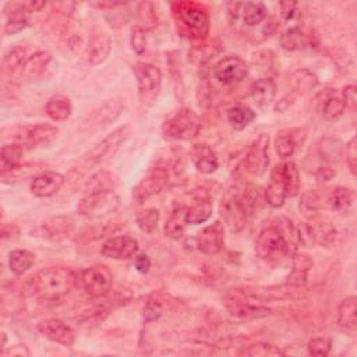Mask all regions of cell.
<instances>
[{
  "label": "cell",
  "instance_id": "cell-1",
  "mask_svg": "<svg viewBox=\"0 0 357 357\" xmlns=\"http://www.w3.org/2000/svg\"><path fill=\"white\" fill-rule=\"evenodd\" d=\"M80 278L66 267H49L29 278L27 289L31 296L42 301H58L71 293Z\"/></svg>",
  "mask_w": 357,
  "mask_h": 357
},
{
  "label": "cell",
  "instance_id": "cell-2",
  "mask_svg": "<svg viewBox=\"0 0 357 357\" xmlns=\"http://www.w3.org/2000/svg\"><path fill=\"white\" fill-rule=\"evenodd\" d=\"M260 191L256 186H247L245 188L232 187L222 197L219 212L226 226L234 232H242L258 207Z\"/></svg>",
  "mask_w": 357,
  "mask_h": 357
},
{
  "label": "cell",
  "instance_id": "cell-3",
  "mask_svg": "<svg viewBox=\"0 0 357 357\" xmlns=\"http://www.w3.org/2000/svg\"><path fill=\"white\" fill-rule=\"evenodd\" d=\"M129 136H130L129 125L122 126V127L116 129L114 132H112V134H109L99 144H97L88 153L84 155L83 160L74 167L70 176L74 180H77L78 177L87 175L90 171H93L98 165H102L106 161H109L110 158L114 156V153L119 151V148L122 147V144L127 140Z\"/></svg>",
  "mask_w": 357,
  "mask_h": 357
},
{
  "label": "cell",
  "instance_id": "cell-4",
  "mask_svg": "<svg viewBox=\"0 0 357 357\" xmlns=\"http://www.w3.org/2000/svg\"><path fill=\"white\" fill-rule=\"evenodd\" d=\"M296 253V246L285 233L275 226L265 227L260 232L256 242V254L267 262H278Z\"/></svg>",
  "mask_w": 357,
  "mask_h": 357
},
{
  "label": "cell",
  "instance_id": "cell-5",
  "mask_svg": "<svg viewBox=\"0 0 357 357\" xmlns=\"http://www.w3.org/2000/svg\"><path fill=\"white\" fill-rule=\"evenodd\" d=\"M121 207V198L112 188L88 190L77 206V211L82 217L97 219L108 217Z\"/></svg>",
  "mask_w": 357,
  "mask_h": 357
},
{
  "label": "cell",
  "instance_id": "cell-6",
  "mask_svg": "<svg viewBox=\"0 0 357 357\" xmlns=\"http://www.w3.org/2000/svg\"><path fill=\"white\" fill-rule=\"evenodd\" d=\"M336 227L328 217L314 214L307 218L304 223H301L296 236L300 243L308 245H319L323 247L331 246L336 239Z\"/></svg>",
  "mask_w": 357,
  "mask_h": 357
},
{
  "label": "cell",
  "instance_id": "cell-7",
  "mask_svg": "<svg viewBox=\"0 0 357 357\" xmlns=\"http://www.w3.org/2000/svg\"><path fill=\"white\" fill-rule=\"evenodd\" d=\"M162 130L168 138L190 141L200 134L201 121L190 108H180L168 116Z\"/></svg>",
  "mask_w": 357,
  "mask_h": 357
},
{
  "label": "cell",
  "instance_id": "cell-8",
  "mask_svg": "<svg viewBox=\"0 0 357 357\" xmlns=\"http://www.w3.org/2000/svg\"><path fill=\"white\" fill-rule=\"evenodd\" d=\"M173 12L187 32L195 39H204L210 34V16L207 10L193 2L173 5Z\"/></svg>",
  "mask_w": 357,
  "mask_h": 357
},
{
  "label": "cell",
  "instance_id": "cell-9",
  "mask_svg": "<svg viewBox=\"0 0 357 357\" xmlns=\"http://www.w3.org/2000/svg\"><path fill=\"white\" fill-rule=\"evenodd\" d=\"M143 105H152L162 88V71L151 63H137L133 69Z\"/></svg>",
  "mask_w": 357,
  "mask_h": 357
},
{
  "label": "cell",
  "instance_id": "cell-10",
  "mask_svg": "<svg viewBox=\"0 0 357 357\" xmlns=\"http://www.w3.org/2000/svg\"><path fill=\"white\" fill-rule=\"evenodd\" d=\"M59 134V130L52 125H25L16 130L13 136V143H17L24 148V151H31L52 144Z\"/></svg>",
  "mask_w": 357,
  "mask_h": 357
},
{
  "label": "cell",
  "instance_id": "cell-11",
  "mask_svg": "<svg viewBox=\"0 0 357 357\" xmlns=\"http://www.w3.org/2000/svg\"><path fill=\"white\" fill-rule=\"evenodd\" d=\"M80 284L86 293L93 299H99L110 293L113 285V275L105 265H94L78 273Z\"/></svg>",
  "mask_w": 357,
  "mask_h": 357
},
{
  "label": "cell",
  "instance_id": "cell-12",
  "mask_svg": "<svg viewBox=\"0 0 357 357\" xmlns=\"http://www.w3.org/2000/svg\"><path fill=\"white\" fill-rule=\"evenodd\" d=\"M171 169L167 165L156 167L134 187L133 197L138 204L145 203L151 197L160 194L171 184Z\"/></svg>",
  "mask_w": 357,
  "mask_h": 357
},
{
  "label": "cell",
  "instance_id": "cell-13",
  "mask_svg": "<svg viewBox=\"0 0 357 357\" xmlns=\"http://www.w3.org/2000/svg\"><path fill=\"white\" fill-rule=\"evenodd\" d=\"M269 137L268 134H260L246 152L243 167L245 171L254 176H262L269 167Z\"/></svg>",
  "mask_w": 357,
  "mask_h": 357
},
{
  "label": "cell",
  "instance_id": "cell-14",
  "mask_svg": "<svg viewBox=\"0 0 357 357\" xmlns=\"http://www.w3.org/2000/svg\"><path fill=\"white\" fill-rule=\"evenodd\" d=\"M247 64L239 56H226L214 66V77L223 86H233L243 82L247 75Z\"/></svg>",
  "mask_w": 357,
  "mask_h": 357
},
{
  "label": "cell",
  "instance_id": "cell-15",
  "mask_svg": "<svg viewBox=\"0 0 357 357\" xmlns=\"http://www.w3.org/2000/svg\"><path fill=\"white\" fill-rule=\"evenodd\" d=\"M225 306L227 311L236 317V319H243V320H253V319H261L271 312L268 307L253 304L246 295L239 292L237 295H232L226 297Z\"/></svg>",
  "mask_w": 357,
  "mask_h": 357
},
{
  "label": "cell",
  "instance_id": "cell-16",
  "mask_svg": "<svg viewBox=\"0 0 357 357\" xmlns=\"http://www.w3.org/2000/svg\"><path fill=\"white\" fill-rule=\"evenodd\" d=\"M197 249L207 256L219 254L225 247V227L221 221L204 227L195 237Z\"/></svg>",
  "mask_w": 357,
  "mask_h": 357
},
{
  "label": "cell",
  "instance_id": "cell-17",
  "mask_svg": "<svg viewBox=\"0 0 357 357\" xmlns=\"http://www.w3.org/2000/svg\"><path fill=\"white\" fill-rule=\"evenodd\" d=\"M101 253L112 260H130L138 253V242L129 234L110 237L102 245Z\"/></svg>",
  "mask_w": 357,
  "mask_h": 357
},
{
  "label": "cell",
  "instance_id": "cell-18",
  "mask_svg": "<svg viewBox=\"0 0 357 357\" xmlns=\"http://www.w3.org/2000/svg\"><path fill=\"white\" fill-rule=\"evenodd\" d=\"M315 105L319 112L321 113L323 119H325L327 122H336L343 116L346 112V105L345 101L336 90L328 88L323 93H320L315 98Z\"/></svg>",
  "mask_w": 357,
  "mask_h": 357
},
{
  "label": "cell",
  "instance_id": "cell-19",
  "mask_svg": "<svg viewBox=\"0 0 357 357\" xmlns=\"http://www.w3.org/2000/svg\"><path fill=\"white\" fill-rule=\"evenodd\" d=\"M38 331L47 339L59 343L62 346H73L75 342L74 330L64 321L58 319H49L38 325Z\"/></svg>",
  "mask_w": 357,
  "mask_h": 357
},
{
  "label": "cell",
  "instance_id": "cell-20",
  "mask_svg": "<svg viewBox=\"0 0 357 357\" xmlns=\"http://www.w3.org/2000/svg\"><path fill=\"white\" fill-rule=\"evenodd\" d=\"M271 180L284 187L286 197H296L300 191V173L295 162L276 165L271 172Z\"/></svg>",
  "mask_w": 357,
  "mask_h": 357
},
{
  "label": "cell",
  "instance_id": "cell-21",
  "mask_svg": "<svg viewBox=\"0 0 357 357\" xmlns=\"http://www.w3.org/2000/svg\"><path fill=\"white\" fill-rule=\"evenodd\" d=\"M66 177L58 172H44L36 175L31 182V193L35 197L47 198L55 195L64 184Z\"/></svg>",
  "mask_w": 357,
  "mask_h": 357
},
{
  "label": "cell",
  "instance_id": "cell-22",
  "mask_svg": "<svg viewBox=\"0 0 357 357\" xmlns=\"http://www.w3.org/2000/svg\"><path fill=\"white\" fill-rule=\"evenodd\" d=\"M110 51H112L110 38L103 31L95 29L88 39V45L86 49V58L88 63L91 64L103 63L110 55Z\"/></svg>",
  "mask_w": 357,
  "mask_h": 357
},
{
  "label": "cell",
  "instance_id": "cell-23",
  "mask_svg": "<svg viewBox=\"0 0 357 357\" xmlns=\"http://www.w3.org/2000/svg\"><path fill=\"white\" fill-rule=\"evenodd\" d=\"M191 161L195 169L204 175H212L219 168V161L215 151L207 144H195L193 147Z\"/></svg>",
  "mask_w": 357,
  "mask_h": 357
},
{
  "label": "cell",
  "instance_id": "cell-24",
  "mask_svg": "<svg viewBox=\"0 0 357 357\" xmlns=\"http://www.w3.org/2000/svg\"><path fill=\"white\" fill-rule=\"evenodd\" d=\"M214 211L211 197L206 193H200L194 197L190 207H187V222L190 225H200L207 222Z\"/></svg>",
  "mask_w": 357,
  "mask_h": 357
},
{
  "label": "cell",
  "instance_id": "cell-25",
  "mask_svg": "<svg viewBox=\"0 0 357 357\" xmlns=\"http://www.w3.org/2000/svg\"><path fill=\"white\" fill-rule=\"evenodd\" d=\"M306 133L304 129H293V130H282L278 133L275 138V149L276 153L280 155L282 160L291 158L296 148L303 144L306 137H300V134Z\"/></svg>",
  "mask_w": 357,
  "mask_h": 357
},
{
  "label": "cell",
  "instance_id": "cell-26",
  "mask_svg": "<svg viewBox=\"0 0 357 357\" xmlns=\"http://www.w3.org/2000/svg\"><path fill=\"white\" fill-rule=\"evenodd\" d=\"M5 14L8 21L5 24V34L14 35L23 29H25L29 24L28 12L24 9L23 3H8L5 9Z\"/></svg>",
  "mask_w": 357,
  "mask_h": 357
},
{
  "label": "cell",
  "instance_id": "cell-27",
  "mask_svg": "<svg viewBox=\"0 0 357 357\" xmlns=\"http://www.w3.org/2000/svg\"><path fill=\"white\" fill-rule=\"evenodd\" d=\"M314 265V261L308 254H293V268L288 276V282L295 288H301L307 284L308 273Z\"/></svg>",
  "mask_w": 357,
  "mask_h": 357
},
{
  "label": "cell",
  "instance_id": "cell-28",
  "mask_svg": "<svg viewBox=\"0 0 357 357\" xmlns=\"http://www.w3.org/2000/svg\"><path fill=\"white\" fill-rule=\"evenodd\" d=\"M187 225V207L177 206L173 208L165 223V234L172 241H180L186 233Z\"/></svg>",
  "mask_w": 357,
  "mask_h": 357
},
{
  "label": "cell",
  "instance_id": "cell-29",
  "mask_svg": "<svg viewBox=\"0 0 357 357\" xmlns=\"http://www.w3.org/2000/svg\"><path fill=\"white\" fill-rule=\"evenodd\" d=\"M356 311H357L356 296L346 297L345 300L341 301L339 308H338V324L343 331H346L349 334H354L357 330Z\"/></svg>",
  "mask_w": 357,
  "mask_h": 357
},
{
  "label": "cell",
  "instance_id": "cell-30",
  "mask_svg": "<svg viewBox=\"0 0 357 357\" xmlns=\"http://www.w3.org/2000/svg\"><path fill=\"white\" fill-rule=\"evenodd\" d=\"M250 94L253 101L257 103L260 108H267L269 106L276 95V86L271 80V78H261L253 83L250 88Z\"/></svg>",
  "mask_w": 357,
  "mask_h": 357
},
{
  "label": "cell",
  "instance_id": "cell-31",
  "mask_svg": "<svg viewBox=\"0 0 357 357\" xmlns=\"http://www.w3.org/2000/svg\"><path fill=\"white\" fill-rule=\"evenodd\" d=\"M125 102H122V99H110L94 113V123L101 127L108 126L109 123H113L116 119L122 114Z\"/></svg>",
  "mask_w": 357,
  "mask_h": 357
},
{
  "label": "cell",
  "instance_id": "cell-32",
  "mask_svg": "<svg viewBox=\"0 0 357 357\" xmlns=\"http://www.w3.org/2000/svg\"><path fill=\"white\" fill-rule=\"evenodd\" d=\"M354 203V191L349 187H336L331 191L328 197L330 208L338 214L350 212Z\"/></svg>",
  "mask_w": 357,
  "mask_h": 357
},
{
  "label": "cell",
  "instance_id": "cell-33",
  "mask_svg": "<svg viewBox=\"0 0 357 357\" xmlns=\"http://www.w3.org/2000/svg\"><path fill=\"white\" fill-rule=\"evenodd\" d=\"M256 119V112L243 103H237L227 110V122L234 130H245Z\"/></svg>",
  "mask_w": 357,
  "mask_h": 357
},
{
  "label": "cell",
  "instance_id": "cell-34",
  "mask_svg": "<svg viewBox=\"0 0 357 357\" xmlns=\"http://www.w3.org/2000/svg\"><path fill=\"white\" fill-rule=\"evenodd\" d=\"M45 112L53 122H64L71 116L73 106L70 99L66 95L59 94V95H53L48 101L45 106Z\"/></svg>",
  "mask_w": 357,
  "mask_h": 357
},
{
  "label": "cell",
  "instance_id": "cell-35",
  "mask_svg": "<svg viewBox=\"0 0 357 357\" xmlns=\"http://www.w3.org/2000/svg\"><path fill=\"white\" fill-rule=\"evenodd\" d=\"M51 60H52V55L49 52H45V51L36 52L28 58L24 67L21 69V74L27 78H35L47 69V66L51 63Z\"/></svg>",
  "mask_w": 357,
  "mask_h": 357
},
{
  "label": "cell",
  "instance_id": "cell-36",
  "mask_svg": "<svg viewBox=\"0 0 357 357\" xmlns=\"http://www.w3.org/2000/svg\"><path fill=\"white\" fill-rule=\"evenodd\" d=\"M73 230V222L67 217H56L44 223V233L51 239L59 241L69 236Z\"/></svg>",
  "mask_w": 357,
  "mask_h": 357
},
{
  "label": "cell",
  "instance_id": "cell-37",
  "mask_svg": "<svg viewBox=\"0 0 357 357\" xmlns=\"http://www.w3.org/2000/svg\"><path fill=\"white\" fill-rule=\"evenodd\" d=\"M24 152V148L17 143L12 141L9 144H5L2 147V153H0V168H2V171H8L19 165Z\"/></svg>",
  "mask_w": 357,
  "mask_h": 357
},
{
  "label": "cell",
  "instance_id": "cell-38",
  "mask_svg": "<svg viewBox=\"0 0 357 357\" xmlns=\"http://www.w3.org/2000/svg\"><path fill=\"white\" fill-rule=\"evenodd\" d=\"M32 264H34V254L28 250H13L9 254L10 271L17 276L24 275L32 267Z\"/></svg>",
  "mask_w": 357,
  "mask_h": 357
},
{
  "label": "cell",
  "instance_id": "cell-39",
  "mask_svg": "<svg viewBox=\"0 0 357 357\" xmlns=\"http://www.w3.org/2000/svg\"><path fill=\"white\" fill-rule=\"evenodd\" d=\"M320 155L323 156V160L335 164V162H341L342 158L345 155V147L341 141L334 140V138H325L321 141L320 147H319Z\"/></svg>",
  "mask_w": 357,
  "mask_h": 357
},
{
  "label": "cell",
  "instance_id": "cell-40",
  "mask_svg": "<svg viewBox=\"0 0 357 357\" xmlns=\"http://www.w3.org/2000/svg\"><path fill=\"white\" fill-rule=\"evenodd\" d=\"M137 19L138 27L147 31H153L158 25V14L155 6L151 2H141L137 5Z\"/></svg>",
  "mask_w": 357,
  "mask_h": 357
},
{
  "label": "cell",
  "instance_id": "cell-41",
  "mask_svg": "<svg viewBox=\"0 0 357 357\" xmlns=\"http://www.w3.org/2000/svg\"><path fill=\"white\" fill-rule=\"evenodd\" d=\"M267 16V8L261 2H250L243 5V21L247 27H256L261 24Z\"/></svg>",
  "mask_w": 357,
  "mask_h": 357
},
{
  "label": "cell",
  "instance_id": "cell-42",
  "mask_svg": "<svg viewBox=\"0 0 357 357\" xmlns=\"http://www.w3.org/2000/svg\"><path fill=\"white\" fill-rule=\"evenodd\" d=\"M306 44V35L299 27H292L281 35V47L285 51H299Z\"/></svg>",
  "mask_w": 357,
  "mask_h": 357
},
{
  "label": "cell",
  "instance_id": "cell-43",
  "mask_svg": "<svg viewBox=\"0 0 357 357\" xmlns=\"http://www.w3.org/2000/svg\"><path fill=\"white\" fill-rule=\"evenodd\" d=\"M39 168L41 167H39L38 164H25V165L19 164V165L13 167L12 169L2 171V179L5 183H13V182L31 176L32 173H36L39 171Z\"/></svg>",
  "mask_w": 357,
  "mask_h": 357
},
{
  "label": "cell",
  "instance_id": "cell-44",
  "mask_svg": "<svg viewBox=\"0 0 357 357\" xmlns=\"http://www.w3.org/2000/svg\"><path fill=\"white\" fill-rule=\"evenodd\" d=\"M27 60H28L27 49L21 47H16L6 55L3 62V69L8 73H16L17 70H21L24 67Z\"/></svg>",
  "mask_w": 357,
  "mask_h": 357
},
{
  "label": "cell",
  "instance_id": "cell-45",
  "mask_svg": "<svg viewBox=\"0 0 357 357\" xmlns=\"http://www.w3.org/2000/svg\"><path fill=\"white\" fill-rule=\"evenodd\" d=\"M242 356H253V357H265V356H282L285 354V352L282 349H280L275 345L271 343H265V342H258V343H253L247 347H245L241 352Z\"/></svg>",
  "mask_w": 357,
  "mask_h": 357
},
{
  "label": "cell",
  "instance_id": "cell-46",
  "mask_svg": "<svg viewBox=\"0 0 357 357\" xmlns=\"http://www.w3.org/2000/svg\"><path fill=\"white\" fill-rule=\"evenodd\" d=\"M286 193L284 190V187L276 183L273 180H271V183L268 184V187L265 188V201L269 207L272 208H281L285 201H286Z\"/></svg>",
  "mask_w": 357,
  "mask_h": 357
},
{
  "label": "cell",
  "instance_id": "cell-47",
  "mask_svg": "<svg viewBox=\"0 0 357 357\" xmlns=\"http://www.w3.org/2000/svg\"><path fill=\"white\" fill-rule=\"evenodd\" d=\"M160 218H161L160 211L155 210V208H147V210H143L137 214L136 221H137L138 227L144 233H152L156 229L158 222H160Z\"/></svg>",
  "mask_w": 357,
  "mask_h": 357
},
{
  "label": "cell",
  "instance_id": "cell-48",
  "mask_svg": "<svg viewBox=\"0 0 357 357\" xmlns=\"http://www.w3.org/2000/svg\"><path fill=\"white\" fill-rule=\"evenodd\" d=\"M320 208H321V198L319 194L315 191H308L303 194L300 201V210L307 218L319 212Z\"/></svg>",
  "mask_w": 357,
  "mask_h": 357
},
{
  "label": "cell",
  "instance_id": "cell-49",
  "mask_svg": "<svg viewBox=\"0 0 357 357\" xmlns=\"http://www.w3.org/2000/svg\"><path fill=\"white\" fill-rule=\"evenodd\" d=\"M293 83H295L297 90H300V91H310V90L317 87V84H319V80H317L315 74H312L308 70L303 69V70H297L293 74Z\"/></svg>",
  "mask_w": 357,
  "mask_h": 357
},
{
  "label": "cell",
  "instance_id": "cell-50",
  "mask_svg": "<svg viewBox=\"0 0 357 357\" xmlns=\"http://www.w3.org/2000/svg\"><path fill=\"white\" fill-rule=\"evenodd\" d=\"M307 347L311 356H328L332 349V342L328 338H314L308 342Z\"/></svg>",
  "mask_w": 357,
  "mask_h": 357
},
{
  "label": "cell",
  "instance_id": "cell-51",
  "mask_svg": "<svg viewBox=\"0 0 357 357\" xmlns=\"http://www.w3.org/2000/svg\"><path fill=\"white\" fill-rule=\"evenodd\" d=\"M130 44H132V49L137 53V55H143L147 49V36H145V31L143 28H140L138 25L132 28V35H130Z\"/></svg>",
  "mask_w": 357,
  "mask_h": 357
},
{
  "label": "cell",
  "instance_id": "cell-52",
  "mask_svg": "<svg viewBox=\"0 0 357 357\" xmlns=\"http://www.w3.org/2000/svg\"><path fill=\"white\" fill-rule=\"evenodd\" d=\"M345 155H346V162L349 165L352 175L356 176V167H357V141H356V137H352V140L347 143L346 149H345Z\"/></svg>",
  "mask_w": 357,
  "mask_h": 357
},
{
  "label": "cell",
  "instance_id": "cell-53",
  "mask_svg": "<svg viewBox=\"0 0 357 357\" xmlns=\"http://www.w3.org/2000/svg\"><path fill=\"white\" fill-rule=\"evenodd\" d=\"M162 314V306L160 301L156 300H151L147 303L145 308H144V321L145 323H151L155 321L161 317Z\"/></svg>",
  "mask_w": 357,
  "mask_h": 357
},
{
  "label": "cell",
  "instance_id": "cell-54",
  "mask_svg": "<svg viewBox=\"0 0 357 357\" xmlns=\"http://www.w3.org/2000/svg\"><path fill=\"white\" fill-rule=\"evenodd\" d=\"M343 101H345V105H346V109H349L350 112H354L356 110V106H357V94H356V86L350 84V86H346L342 93H341Z\"/></svg>",
  "mask_w": 357,
  "mask_h": 357
},
{
  "label": "cell",
  "instance_id": "cell-55",
  "mask_svg": "<svg viewBox=\"0 0 357 357\" xmlns=\"http://www.w3.org/2000/svg\"><path fill=\"white\" fill-rule=\"evenodd\" d=\"M134 265H136V269L140 273L145 275V273H148V271L151 268V260H149V257L147 254H138V256H136Z\"/></svg>",
  "mask_w": 357,
  "mask_h": 357
},
{
  "label": "cell",
  "instance_id": "cell-56",
  "mask_svg": "<svg viewBox=\"0 0 357 357\" xmlns=\"http://www.w3.org/2000/svg\"><path fill=\"white\" fill-rule=\"evenodd\" d=\"M281 13L282 16L286 19V20H292L296 13H297V3H293V2H285V3H281Z\"/></svg>",
  "mask_w": 357,
  "mask_h": 357
},
{
  "label": "cell",
  "instance_id": "cell-57",
  "mask_svg": "<svg viewBox=\"0 0 357 357\" xmlns=\"http://www.w3.org/2000/svg\"><path fill=\"white\" fill-rule=\"evenodd\" d=\"M315 176H317V179L321 180V182L331 180L335 176V171L332 168H330V167H323V168H320L319 171H317Z\"/></svg>",
  "mask_w": 357,
  "mask_h": 357
},
{
  "label": "cell",
  "instance_id": "cell-58",
  "mask_svg": "<svg viewBox=\"0 0 357 357\" xmlns=\"http://www.w3.org/2000/svg\"><path fill=\"white\" fill-rule=\"evenodd\" d=\"M91 6L101 9V10H113L116 8H121V6H126V3L123 2H93Z\"/></svg>",
  "mask_w": 357,
  "mask_h": 357
},
{
  "label": "cell",
  "instance_id": "cell-59",
  "mask_svg": "<svg viewBox=\"0 0 357 357\" xmlns=\"http://www.w3.org/2000/svg\"><path fill=\"white\" fill-rule=\"evenodd\" d=\"M24 9L31 13V12H41L42 9L47 8V2H24L23 3Z\"/></svg>",
  "mask_w": 357,
  "mask_h": 357
},
{
  "label": "cell",
  "instance_id": "cell-60",
  "mask_svg": "<svg viewBox=\"0 0 357 357\" xmlns=\"http://www.w3.org/2000/svg\"><path fill=\"white\" fill-rule=\"evenodd\" d=\"M3 354H6V356H29V350L24 345H17L13 349H10V352H3Z\"/></svg>",
  "mask_w": 357,
  "mask_h": 357
}]
</instances>
